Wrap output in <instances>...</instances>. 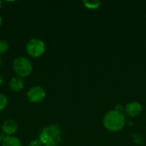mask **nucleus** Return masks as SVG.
I'll return each mask as SVG.
<instances>
[{
  "mask_svg": "<svg viewBox=\"0 0 146 146\" xmlns=\"http://www.w3.org/2000/svg\"><path fill=\"white\" fill-rule=\"evenodd\" d=\"M6 137V135L3 133H0V140L1 141H3V139H4V138Z\"/></svg>",
  "mask_w": 146,
  "mask_h": 146,
  "instance_id": "obj_14",
  "label": "nucleus"
},
{
  "mask_svg": "<svg viewBox=\"0 0 146 146\" xmlns=\"http://www.w3.org/2000/svg\"><path fill=\"white\" fill-rule=\"evenodd\" d=\"M9 86L11 92H21L24 87V83L22 80L19 77H13L10 79L9 82Z\"/></svg>",
  "mask_w": 146,
  "mask_h": 146,
  "instance_id": "obj_8",
  "label": "nucleus"
},
{
  "mask_svg": "<svg viewBox=\"0 0 146 146\" xmlns=\"http://www.w3.org/2000/svg\"><path fill=\"white\" fill-rule=\"evenodd\" d=\"M62 132L59 126L51 124L44 127L39 133V140L43 146H58L62 141Z\"/></svg>",
  "mask_w": 146,
  "mask_h": 146,
  "instance_id": "obj_1",
  "label": "nucleus"
},
{
  "mask_svg": "<svg viewBox=\"0 0 146 146\" xmlns=\"http://www.w3.org/2000/svg\"><path fill=\"white\" fill-rule=\"evenodd\" d=\"M3 84V77L0 74V86Z\"/></svg>",
  "mask_w": 146,
  "mask_h": 146,
  "instance_id": "obj_15",
  "label": "nucleus"
},
{
  "mask_svg": "<svg viewBox=\"0 0 146 146\" xmlns=\"http://www.w3.org/2000/svg\"><path fill=\"white\" fill-rule=\"evenodd\" d=\"M83 4L87 8V9H98L100 4H101V2L100 1H84L83 2Z\"/></svg>",
  "mask_w": 146,
  "mask_h": 146,
  "instance_id": "obj_10",
  "label": "nucleus"
},
{
  "mask_svg": "<svg viewBox=\"0 0 146 146\" xmlns=\"http://www.w3.org/2000/svg\"><path fill=\"white\" fill-rule=\"evenodd\" d=\"M9 43L4 39H0V54H3L9 50Z\"/></svg>",
  "mask_w": 146,
  "mask_h": 146,
  "instance_id": "obj_11",
  "label": "nucleus"
},
{
  "mask_svg": "<svg viewBox=\"0 0 146 146\" xmlns=\"http://www.w3.org/2000/svg\"><path fill=\"white\" fill-rule=\"evenodd\" d=\"M28 146H43V145L39 139H33L28 144Z\"/></svg>",
  "mask_w": 146,
  "mask_h": 146,
  "instance_id": "obj_13",
  "label": "nucleus"
},
{
  "mask_svg": "<svg viewBox=\"0 0 146 146\" xmlns=\"http://www.w3.org/2000/svg\"><path fill=\"white\" fill-rule=\"evenodd\" d=\"M18 130V123L12 119L6 120L2 125V131L6 136H13Z\"/></svg>",
  "mask_w": 146,
  "mask_h": 146,
  "instance_id": "obj_6",
  "label": "nucleus"
},
{
  "mask_svg": "<svg viewBox=\"0 0 146 146\" xmlns=\"http://www.w3.org/2000/svg\"><path fill=\"white\" fill-rule=\"evenodd\" d=\"M0 65H1V57H0Z\"/></svg>",
  "mask_w": 146,
  "mask_h": 146,
  "instance_id": "obj_18",
  "label": "nucleus"
},
{
  "mask_svg": "<svg viewBox=\"0 0 146 146\" xmlns=\"http://www.w3.org/2000/svg\"><path fill=\"white\" fill-rule=\"evenodd\" d=\"M2 22H3V20H2V17H1V15H0V27H1V25H2Z\"/></svg>",
  "mask_w": 146,
  "mask_h": 146,
  "instance_id": "obj_16",
  "label": "nucleus"
},
{
  "mask_svg": "<svg viewBox=\"0 0 146 146\" xmlns=\"http://www.w3.org/2000/svg\"><path fill=\"white\" fill-rule=\"evenodd\" d=\"M2 146H22L21 140L15 136H6L2 141Z\"/></svg>",
  "mask_w": 146,
  "mask_h": 146,
  "instance_id": "obj_9",
  "label": "nucleus"
},
{
  "mask_svg": "<svg viewBox=\"0 0 146 146\" xmlns=\"http://www.w3.org/2000/svg\"><path fill=\"white\" fill-rule=\"evenodd\" d=\"M2 6H3V2H2V1L0 0V9L2 8Z\"/></svg>",
  "mask_w": 146,
  "mask_h": 146,
  "instance_id": "obj_17",
  "label": "nucleus"
},
{
  "mask_svg": "<svg viewBox=\"0 0 146 146\" xmlns=\"http://www.w3.org/2000/svg\"><path fill=\"white\" fill-rule=\"evenodd\" d=\"M46 96V92L43 87L39 86H35L31 87L27 92V98L30 103L38 104L42 102Z\"/></svg>",
  "mask_w": 146,
  "mask_h": 146,
  "instance_id": "obj_5",
  "label": "nucleus"
},
{
  "mask_svg": "<svg viewBox=\"0 0 146 146\" xmlns=\"http://www.w3.org/2000/svg\"><path fill=\"white\" fill-rule=\"evenodd\" d=\"M8 105V98L4 94L0 93V111L3 110Z\"/></svg>",
  "mask_w": 146,
  "mask_h": 146,
  "instance_id": "obj_12",
  "label": "nucleus"
},
{
  "mask_svg": "<svg viewBox=\"0 0 146 146\" xmlns=\"http://www.w3.org/2000/svg\"><path fill=\"white\" fill-rule=\"evenodd\" d=\"M26 51L31 57L38 58L44 53L45 44L44 41L39 38H32L27 43Z\"/></svg>",
  "mask_w": 146,
  "mask_h": 146,
  "instance_id": "obj_4",
  "label": "nucleus"
},
{
  "mask_svg": "<svg viewBox=\"0 0 146 146\" xmlns=\"http://www.w3.org/2000/svg\"><path fill=\"white\" fill-rule=\"evenodd\" d=\"M13 70L17 77L23 79L28 77L33 72V64L31 61L25 56H17L13 61Z\"/></svg>",
  "mask_w": 146,
  "mask_h": 146,
  "instance_id": "obj_3",
  "label": "nucleus"
},
{
  "mask_svg": "<svg viewBox=\"0 0 146 146\" xmlns=\"http://www.w3.org/2000/svg\"><path fill=\"white\" fill-rule=\"evenodd\" d=\"M103 123L105 128L110 132H119L124 127L126 118L121 112L111 110L104 115Z\"/></svg>",
  "mask_w": 146,
  "mask_h": 146,
  "instance_id": "obj_2",
  "label": "nucleus"
},
{
  "mask_svg": "<svg viewBox=\"0 0 146 146\" xmlns=\"http://www.w3.org/2000/svg\"><path fill=\"white\" fill-rule=\"evenodd\" d=\"M126 114L129 116L135 117L142 111V105L138 102H130L126 105Z\"/></svg>",
  "mask_w": 146,
  "mask_h": 146,
  "instance_id": "obj_7",
  "label": "nucleus"
}]
</instances>
